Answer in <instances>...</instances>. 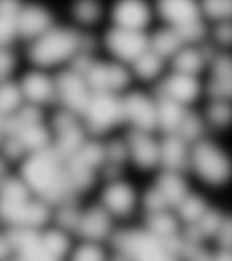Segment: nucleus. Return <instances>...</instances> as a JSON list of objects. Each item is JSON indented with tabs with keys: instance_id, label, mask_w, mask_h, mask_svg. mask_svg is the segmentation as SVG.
<instances>
[{
	"instance_id": "obj_1",
	"label": "nucleus",
	"mask_w": 232,
	"mask_h": 261,
	"mask_svg": "<svg viewBox=\"0 0 232 261\" xmlns=\"http://www.w3.org/2000/svg\"><path fill=\"white\" fill-rule=\"evenodd\" d=\"M83 39L84 36L73 29L53 25L40 37L28 43V58L37 67L57 65L82 52Z\"/></svg>"
},
{
	"instance_id": "obj_2",
	"label": "nucleus",
	"mask_w": 232,
	"mask_h": 261,
	"mask_svg": "<svg viewBox=\"0 0 232 261\" xmlns=\"http://www.w3.org/2000/svg\"><path fill=\"white\" fill-rule=\"evenodd\" d=\"M97 202L119 227L135 224L142 214L141 195L122 177L106 180Z\"/></svg>"
},
{
	"instance_id": "obj_3",
	"label": "nucleus",
	"mask_w": 232,
	"mask_h": 261,
	"mask_svg": "<svg viewBox=\"0 0 232 261\" xmlns=\"http://www.w3.org/2000/svg\"><path fill=\"white\" fill-rule=\"evenodd\" d=\"M188 170L209 186L220 188L227 184L231 173L228 156L210 141L200 139L191 147Z\"/></svg>"
},
{
	"instance_id": "obj_4",
	"label": "nucleus",
	"mask_w": 232,
	"mask_h": 261,
	"mask_svg": "<svg viewBox=\"0 0 232 261\" xmlns=\"http://www.w3.org/2000/svg\"><path fill=\"white\" fill-rule=\"evenodd\" d=\"M120 227L97 203L82 206L74 238L78 241L110 245Z\"/></svg>"
},
{
	"instance_id": "obj_5",
	"label": "nucleus",
	"mask_w": 232,
	"mask_h": 261,
	"mask_svg": "<svg viewBox=\"0 0 232 261\" xmlns=\"http://www.w3.org/2000/svg\"><path fill=\"white\" fill-rule=\"evenodd\" d=\"M86 127L95 135H101L124 121L122 98L111 93H94L84 114Z\"/></svg>"
},
{
	"instance_id": "obj_6",
	"label": "nucleus",
	"mask_w": 232,
	"mask_h": 261,
	"mask_svg": "<svg viewBox=\"0 0 232 261\" xmlns=\"http://www.w3.org/2000/svg\"><path fill=\"white\" fill-rule=\"evenodd\" d=\"M55 84L57 99L65 105V109L78 116H84L93 94L85 77L66 70L58 74Z\"/></svg>"
},
{
	"instance_id": "obj_7",
	"label": "nucleus",
	"mask_w": 232,
	"mask_h": 261,
	"mask_svg": "<svg viewBox=\"0 0 232 261\" xmlns=\"http://www.w3.org/2000/svg\"><path fill=\"white\" fill-rule=\"evenodd\" d=\"M106 45L114 56L133 63L149 49V37L143 31L115 27L106 35Z\"/></svg>"
},
{
	"instance_id": "obj_8",
	"label": "nucleus",
	"mask_w": 232,
	"mask_h": 261,
	"mask_svg": "<svg viewBox=\"0 0 232 261\" xmlns=\"http://www.w3.org/2000/svg\"><path fill=\"white\" fill-rule=\"evenodd\" d=\"M84 77L94 93L116 94L129 82V73L122 65L95 61Z\"/></svg>"
},
{
	"instance_id": "obj_9",
	"label": "nucleus",
	"mask_w": 232,
	"mask_h": 261,
	"mask_svg": "<svg viewBox=\"0 0 232 261\" xmlns=\"http://www.w3.org/2000/svg\"><path fill=\"white\" fill-rule=\"evenodd\" d=\"M24 103L42 108L57 101L55 80L41 70H31L17 79Z\"/></svg>"
},
{
	"instance_id": "obj_10",
	"label": "nucleus",
	"mask_w": 232,
	"mask_h": 261,
	"mask_svg": "<svg viewBox=\"0 0 232 261\" xmlns=\"http://www.w3.org/2000/svg\"><path fill=\"white\" fill-rule=\"evenodd\" d=\"M53 25L52 16L45 8L38 5L21 3L16 16L17 40L29 43Z\"/></svg>"
},
{
	"instance_id": "obj_11",
	"label": "nucleus",
	"mask_w": 232,
	"mask_h": 261,
	"mask_svg": "<svg viewBox=\"0 0 232 261\" xmlns=\"http://www.w3.org/2000/svg\"><path fill=\"white\" fill-rule=\"evenodd\" d=\"M124 121H130L134 129L151 132L157 128L156 102L145 94L133 93L122 98Z\"/></svg>"
},
{
	"instance_id": "obj_12",
	"label": "nucleus",
	"mask_w": 232,
	"mask_h": 261,
	"mask_svg": "<svg viewBox=\"0 0 232 261\" xmlns=\"http://www.w3.org/2000/svg\"><path fill=\"white\" fill-rule=\"evenodd\" d=\"M129 158L143 170L160 166V143L151 137L150 132L133 129L127 136Z\"/></svg>"
},
{
	"instance_id": "obj_13",
	"label": "nucleus",
	"mask_w": 232,
	"mask_h": 261,
	"mask_svg": "<svg viewBox=\"0 0 232 261\" xmlns=\"http://www.w3.org/2000/svg\"><path fill=\"white\" fill-rule=\"evenodd\" d=\"M199 88L195 75L175 72L157 86L156 95L157 98H169L185 106L195 99Z\"/></svg>"
},
{
	"instance_id": "obj_14",
	"label": "nucleus",
	"mask_w": 232,
	"mask_h": 261,
	"mask_svg": "<svg viewBox=\"0 0 232 261\" xmlns=\"http://www.w3.org/2000/svg\"><path fill=\"white\" fill-rule=\"evenodd\" d=\"M177 135H167L160 143V166L163 170L185 172L189 168L191 147Z\"/></svg>"
},
{
	"instance_id": "obj_15",
	"label": "nucleus",
	"mask_w": 232,
	"mask_h": 261,
	"mask_svg": "<svg viewBox=\"0 0 232 261\" xmlns=\"http://www.w3.org/2000/svg\"><path fill=\"white\" fill-rule=\"evenodd\" d=\"M152 185L163 196L171 211H174L184 198L192 192L184 177V172L179 171L162 170Z\"/></svg>"
},
{
	"instance_id": "obj_16",
	"label": "nucleus",
	"mask_w": 232,
	"mask_h": 261,
	"mask_svg": "<svg viewBox=\"0 0 232 261\" xmlns=\"http://www.w3.org/2000/svg\"><path fill=\"white\" fill-rule=\"evenodd\" d=\"M6 136L15 139L28 155L42 151L51 145V135L44 122L33 123L16 128Z\"/></svg>"
},
{
	"instance_id": "obj_17",
	"label": "nucleus",
	"mask_w": 232,
	"mask_h": 261,
	"mask_svg": "<svg viewBox=\"0 0 232 261\" xmlns=\"http://www.w3.org/2000/svg\"><path fill=\"white\" fill-rule=\"evenodd\" d=\"M113 15L116 27L143 31L150 18V10L143 2L127 0L115 6Z\"/></svg>"
},
{
	"instance_id": "obj_18",
	"label": "nucleus",
	"mask_w": 232,
	"mask_h": 261,
	"mask_svg": "<svg viewBox=\"0 0 232 261\" xmlns=\"http://www.w3.org/2000/svg\"><path fill=\"white\" fill-rule=\"evenodd\" d=\"M161 15L175 28L200 18V8L188 0H166L158 5Z\"/></svg>"
},
{
	"instance_id": "obj_19",
	"label": "nucleus",
	"mask_w": 232,
	"mask_h": 261,
	"mask_svg": "<svg viewBox=\"0 0 232 261\" xmlns=\"http://www.w3.org/2000/svg\"><path fill=\"white\" fill-rule=\"evenodd\" d=\"M157 127L167 135H175L187 110L185 106L169 98H158L156 102Z\"/></svg>"
},
{
	"instance_id": "obj_20",
	"label": "nucleus",
	"mask_w": 232,
	"mask_h": 261,
	"mask_svg": "<svg viewBox=\"0 0 232 261\" xmlns=\"http://www.w3.org/2000/svg\"><path fill=\"white\" fill-rule=\"evenodd\" d=\"M211 206L212 204L209 203L203 196L191 192L173 212L185 229L194 226Z\"/></svg>"
},
{
	"instance_id": "obj_21",
	"label": "nucleus",
	"mask_w": 232,
	"mask_h": 261,
	"mask_svg": "<svg viewBox=\"0 0 232 261\" xmlns=\"http://www.w3.org/2000/svg\"><path fill=\"white\" fill-rule=\"evenodd\" d=\"M20 2L0 0V47L14 46L17 40L16 16Z\"/></svg>"
},
{
	"instance_id": "obj_22",
	"label": "nucleus",
	"mask_w": 232,
	"mask_h": 261,
	"mask_svg": "<svg viewBox=\"0 0 232 261\" xmlns=\"http://www.w3.org/2000/svg\"><path fill=\"white\" fill-rule=\"evenodd\" d=\"M86 141L84 130L80 125H78L57 134V140L55 143H52V145L57 154L65 162L80 150Z\"/></svg>"
},
{
	"instance_id": "obj_23",
	"label": "nucleus",
	"mask_w": 232,
	"mask_h": 261,
	"mask_svg": "<svg viewBox=\"0 0 232 261\" xmlns=\"http://www.w3.org/2000/svg\"><path fill=\"white\" fill-rule=\"evenodd\" d=\"M184 45L172 28L161 29L149 38V48L163 59L173 57Z\"/></svg>"
},
{
	"instance_id": "obj_24",
	"label": "nucleus",
	"mask_w": 232,
	"mask_h": 261,
	"mask_svg": "<svg viewBox=\"0 0 232 261\" xmlns=\"http://www.w3.org/2000/svg\"><path fill=\"white\" fill-rule=\"evenodd\" d=\"M24 103L17 78L0 83V117H10Z\"/></svg>"
},
{
	"instance_id": "obj_25",
	"label": "nucleus",
	"mask_w": 232,
	"mask_h": 261,
	"mask_svg": "<svg viewBox=\"0 0 232 261\" xmlns=\"http://www.w3.org/2000/svg\"><path fill=\"white\" fill-rule=\"evenodd\" d=\"M175 72L195 75L203 66L205 63L203 56L200 49L184 45L172 57Z\"/></svg>"
},
{
	"instance_id": "obj_26",
	"label": "nucleus",
	"mask_w": 232,
	"mask_h": 261,
	"mask_svg": "<svg viewBox=\"0 0 232 261\" xmlns=\"http://www.w3.org/2000/svg\"><path fill=\"white\" fill-rule=\"evenodd\" d=\"M163 61L162 57H160L149 48L132 64L134 65L135 73L140 77L151 79L159 73L163 67Z\"/></svg>"
},
{
	"instance_id": "obj_27",
	"label": "nucleus",
	"mask_w": 232,
	"mask_h": 261,
	"mask_svg": "<svg viewBox=\"0 0 232 261\" xmlns=\"http://www.w3.org/2000/svg\"><path fill=\"white\" fill-rule=\"evenodd\" d=\"M203 134V122L195 113L187 111L179 124L175 135L187 143H195L200 141Z\"/></svg>"
},
{
	"instance_id": "obj_28",
	"label": "nucleus",
	"mask_w": 232,
	"mask_h": 261,
	"mask_svg": "<svg viewBox=\"0 0 232 261\" xmlns=\"http://www.w3.org/2000/svg\"><path fill=\"white\" fill-rule=\"evenodd\" d=\"M172 29L175 30L184 45L199 42L203 38L206 33L205 25L200 18L191 21L186 24H181Z\"/></svg>"
},
{
	"instance_id": "obj_29",
	"label": "nucleus",
	"mask_w": 232,
	"mask_h": 261,
	"mask_svg": "<svg viewBox=\"0 0 232 261\" xmlns=\"http://www.w3.org/2000/svg\"><path fill=\"white\" fill-rule=\"evenodd\" d=\"M17 56L14 46L0 47V83L15 79Z\"/></svg>"
},
{
	"instance_id": "obj_30",
	"label": "nucleus",
	"mask_w": 232,
	"mask_h": 261,
	"mask_svg": "<svg viewBox=\"0 0 232 261\" xmlns=\"http://www.w3.org/2000/svg\"><path fill=\"white\" fill-rule=\"evenodd\" d=\"M105 153L106 159L102 165L122 168L123 163L129 158L126 143L119 140H114L107 145H105Z\"/></svg>"
},
{
	"instance_id": "obj_31",
	"label": "nucleus",
	"mask_w": 232,
	"mask_h": 261,
	"mask_svg": "<svg viewBox=\"0 0 232 261\" xmlns=\"http://www.w3.org/2000/svg\"><path fill=\"white\" fill-rule=\"evenodd\" d=\"M204 12L212 18L220 22L228 21L231 15L232 3L230 0H209L202 4Z\"/></svg>"
},
{
	"instance_id": "obj_32",
	"label": "nucleus",
	"mask_w": 232,
	"mask_h": 261,
	"mask_svg": "<svg viewBox=\"0 0 232 261\" xmlns=\"http://www.w3.org/2000/svg\"><path fill=\"white\" fill-rule=\"evenodd\" d=\"M230 106L227 100H213L208 109L211 122L217 126H225L230 120Z\"/></svg>"
},
{
	"instance_id": "obj_33",
	"label": "nucleus",
	"mask_w": 232,
	"mask_h": 261,
	"mask_svg": "<svg viewBox=\"0 0 232 261\" xmlns=\"http://www.w3.org/2000/svg\"><path fill=\"white\" fill-rule=\"evenodd\" d=\"M73 10L78 20L86 24H90L97 20L101 12L99 6L92 1L79 2L73 7Z\"/></svg>"
},
{
	"instance_id": "obj_34",
	"label": "nucleus",
	"mask_w": 232,
	"mask_h": 261,
	"mask_svg": "<svg viewBox=\"0 0 232 261\" xmlns=\"http://www.w3.org/2000/svg\"><path fill=\"white\" fill-rule=\"evenodd\" d=\"M212 79L231 82V61L228 55H217L212 61Z\"/></svg>"
},
{
	"instance_id": "obj_35",
	"label": "nucleus",
	"mask_w": 232,
	"mask_h": 261,
	"mask_svg": "<svg viewBox=\"0 0 232 261\" xmlns=\"http://www.w3.org/2000/svg\"><path fill=\"white\" fill-rule=\"evenodd\" d=\"M79 125L78 123V115L73 114L70 111H59L53 119V126L57 134L68 130L74 126Z\"/></svg>"
},
{
	"instance_id": "obj_36",
	"label": "nucleus",
	"mask_w": 232,
	"mask_h": 261,
	"mask_svg": "<svg viewBox=\"0 0 232 261\" xmlns=\"http://www.w3.org/2000/svg\"><path fill=\"white\" fill-rule=\"evenodd\" d=\"M14 253L10 230L0 224V261H9Z\"/></svg>"
},
{
	"instance_id": "obj_37",
	"label": "nucleus",
	"mask_w": 232,
	"mask_h": 261,
	"mask_svg": "<svg viewBox=\"0 0 232 261\" xmlns=\"http://www.w3.org/2000/svg\"><path fill=\"white\" fill-rule=\"evenodd\" d=\"M217 40L223 45H228L231 39V25L228 21L220 22L215 29Z\"/></svg>"
},
{
	"instance_id": "obj_38",
	"label": "nucleus",
	"mask_w": 232,
	"mask_h": 261,
	"mask_svg": "<svg viewBox=\"0 0 232 261\" xmlns=\"http://www.w3.org/2000/svg\"><path fill=\"white\" fill-rule=\"evenodd\" d=\"M16 168L0 152V185L15 172Z\"/></svg>"
},
{
	"instance_id": "obj_39",
	"label": "nucleus",
	"mask_w": 232,
	"mask_h": 261,
	"mask_svg": "<svg viewBox=\"0 0 232 261\" xmlns=\"http://www.w3.org/2000/svg\"><path fill=\"white\" fill-rule=\"evenodd\" d=\"M6 138V122L5 119L0 117V146Z\"/></svg>"
}]
</instances>
